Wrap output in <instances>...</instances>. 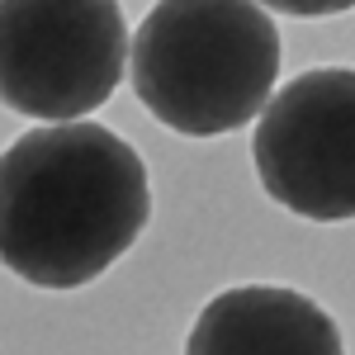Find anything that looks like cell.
Listing matches in <instances>:
<instances>
[{
	"label": "cell",
	"instance_id": "8992f818",
	"mask_svg": "<svg viewBox=\"0 0 355 355\" xmlns=\"http://www.w3.org/2000/svg\"><path fill=\"white\" fill-rule=\"evenodd\" d=\"M275 10L279 15H299V19H327V15H346L351 5L346 0H318V5H294L289 0V5H275Z\"/></svg>",
	"mask_w": 355,
	"mask_h": 355
},
{
	"label": "cell",
	"instance_id": "3957f363",
	"mask_svg": "<svg viewBox=\"0 0 355 355\" xmlns=\"http://www.w3.org/2000/svg\"><path fill=\"white\" fill-rule=\"evenodd\" d=\"M128 71L123 10L110 0H0V105L85 123Z\"/></svg>",
	"mask_w": 355,
	"mask_h": 355
},
{
	"label": "cell",
	"instance_id": "277c9868",
	"mask_svg": "<svg viewBox=\"0 0 355 355\" xmlns=\"http://www.w3.org/2000/svg\"><path fill=\"white\" fill-rule=\"evenodd\" d=\"M251 162L279 209L313 223L355 218V71L318 67L279 85L256 119Z\"/></svg>",
	"mask_w": 355,
	"mask_h": 355
},
{
	"label": "cell",
	"instance_id": "5b68a950",
	"mask_svg": "<svg viewBox=\"0 0 355 355\" xmlns=\"http://www.w3.org/2000/svg\"><path fill=\"white\" fill-rule=\"evenodd\" d=\"M185 355H346L327 308L279 284H242L204 303Z\"/></svg>",
	"mask_w": 355,
	"mask_h": 355
},
{
	"label": "cell",
	"instance_id": "7a4b0ae2",
	"mask_svg": "<svg viewBox=\"0 0 355 355\" xmlns=\"http://www.w3.org/2000/svg\"><path fill=\"white\" fill-rule=\"evenodd\" d=\"M279 28L246 0H166L133 33L128 81L142 110L185 137L232 133L270 105Z\"/></svg>",
	"mask_w": 355,
	"mask_h": 355
},
{
	"label": "cell",
	"instance_id": "6da1fadb",
	"mask_svg": "<svg viewBox=\"0 0 355 355\" xmlns=\"http://www.w3.org/2000/svg\"><path fill=\"white\" fill-rule=\"evenodd\" d=\"M147 218V166L105 123H43L0 152V266L38 289L100 279Z\"/></svg>",
	"mask_w": 355,
	"mask_h": 355
}]
</instances>
